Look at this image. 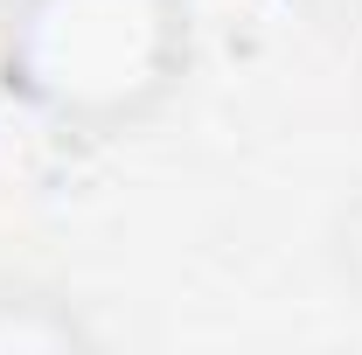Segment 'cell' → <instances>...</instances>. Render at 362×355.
I'll return each mask as SVG.
<instances>
[{
    "label": "cell",
    "instance_id": "277c9868",
    "mask_svg": "<svg viewBox=\"0 0 362 355\" xmlns=\"http://www.w3.org/2000/svg\"><path fill=\"white\" fill-rule=\"evenodd\" d=\"M300 14H314L320 28H362V0H293Z\"/></svg>",
    "mask_w": 362,
    "mask_h": 355
},
{
    "label": "cell",
    "instance_id": "3957f363",
    "mask_svg": "<svg viewBox=\"0 0 362 355\" xmlns=\"http://www.w3.org/2000/svg\"><path fill=\"white\" fill-rule=\"evenodd\" d=\"M327 265L341 279V293L362 307V188L334 209V223H327Z\"/></svg>",
    "mask_w": 362,
    "mask_h": 355
},
{
    "label": "cell",
    "instance_id": "6da1fadb",
    "mask_svg": "<svg viewBox=\"0 0 362 355\" xmlns=\"http://www.w3.org/2000/svg\"><path fill=\"white\" fill-rule=\"evenodd\" d=\"M188 0H7V77L70 133H126L188 77Z\"/></svg>",
    "mask_w": 362,
    "mask_h": 355
},
{
    "label": "cell",
    "instance_id": "7a4b0ae2",
    "mask_svg": "<svg viewBox=\"0 0 362 355\" xmlns=\"http://www.w3.org/2000/svg\"><path fill=\"white\" fill-rule=\"evenodd\" d=\"M77 349H98L84 300H70L63 286H35V279L0 286V355H77Z\"/></svg>",
    "mask_w": 362,
    "mask_h": 355
}]
</instances>
